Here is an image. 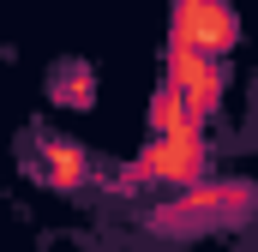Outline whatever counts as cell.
Masks as SVG:
<instances>
[{
    "label": "cell",
    "instance_id": "obj_3",
    "mask_svg": "<svg viewBox=\"0 0 258 252\" xmlns=\"http://www.w3.org/2000/svg\"><path fill=\"white\" fill-rule=\"evenodd\" d=\"M168 42H186L204 54H228L240 42V18L228 0H174V24H168Z\"/></svg>",
    "mask_w": 258,
    "mask_h": 252
},
{
    "label": "cell",
    "instance_id": "obj_2",
    "mask_svg": "<svg viewBox=\"0 0 258 252\" xmlns=\"http://www.w3.org/2000/svg\"><path fill=\"white\" fill-rule=\"evenodd\" d=\"M162 84L186 102V114L192 120L210 126L216 114V102H222V84H228V72L216 54H204V48H186V42H168V60H162Z\"/></svg>",
    "mask_w": 258,
    "mask_h": 252
},
{
    "label": "cell",
    "instance_id": "obj_5",
    "mask_svg": "<svg viewBox=\"0 0 258 252\" xmlns=\"http://www.w3.org/2000/svg\"><path fill=\"white\" fill-rule=\"evenodd\" d=\"M150 132H210V126L192 120V114H186V102L162 84V90H156V102H150Z\"/></svg>",
    "mask_w": 258,
    "mask_h": 252
},
{
    "label": "cell",
    "instance_id": "obj_4",
    "mask_svg": "<svg viewBox=\"0 0 258 252\" xmlns=\"http://www.w3.org/2000/svg\"><path fill=\"white\" fill-rule=\"evenodd\" d=\"M36 174H42L48 186H60V192H78L90 180V156H84L78 144H66V138H42V144H36Z\"/></svg>",
    "mask_w": 258,
    "mask_h": 252
},
{
    "label": "cell",
    "instance_id": "obj_1",
    "mask_svg": "<svg viewBox=\"0 0 258 252\" xmlns=\"http://www.w3.org/2000/svg\"><path fill=\"white\" fill-rule=\"evenodd\" d=\"M204 174H210V132H150L138 162L120 174V192H138V186L180 192Z\"/></svg>",
    "mask_w": 258,
    "mask_h": 252
}]
</instances>
